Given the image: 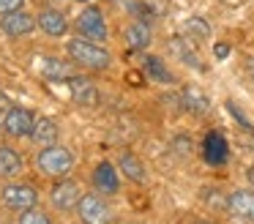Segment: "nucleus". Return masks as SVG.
<instances>
[{"label": "nucleus", "mask_w": 254, "mask_h": 224, "mask_svg": "<svg viewBox=\"0 0 254 224\" xmlns=\"http://www.w3.org/2000/svg\"><path fill=\"white\" fill-rule=\"evenodd\" d=\"M68 58H71V63H77V66H82V69H88V71H107L112 66V58H110V52H107L101 44H96V41H88V38H71L68 41Z\"/></svg>", "instance_id": "f257e3e1"}, {"label": "nucleus", "mask_w": 254, "mask_h": 224, "mask_svg": "<svg viewBox=\"0 0 254 224\" xmlns=\"http://www.w3.org/2000/svg\"><path fill=\"white\" fill-rule=\"evenodd\" d=\"M36 169L47 178H66L74 169V153L66 145H50V148H39L36 153Z\"/></svg>", "instance_id": "f03ea898"}, {"label": "nucleus", "mask_w": 254, "mask_h": 224, "mask_svg": "<svg viewBox=\"0 0 254 224\" xmlns=\"http://www.w3.org/2000/svg\"><path fill=\"white\" fill-rule=\"evenodd\" d=\"M79 224H110L112 222V208L101 194H82L74 208Z\"/></svg>", "instance_id": "7ed1b4c3"}, {"label": "nucleus", "mask_w": 254, "mask_h": 224, "mask_svg": "<svg viewBox=\"0 0 254 224\" xmlns=\"http://www.w3.org/2000/svg\"><path fill=\"white\" fill-rule=\"evenodd\" d=\"M0 202L8 208V211H28V208H36L39 202V191L33 189V183H22V180H14V183H6L0 189Z\"/></svg>", "instance_id": "20e7f679"}, {"label": "nucleus", "mask_w": 254, "mask_h": 224, "mask_svg": "<svg viewBox=\"0 0 254 224\" xmlns=\"http://www.w3.org/2000/svg\"><path fill=\"white\" fill-rule=\"evenodd\" d=\"M77 33L88 41H96V44H104L110 38V30H107V22H104V14L93 5L79 11L77 16Z\"/></svg>", "instance_id": "39448f33"}, {"label": "nucleus", "mask_w": 254, "mask_h": 224, "mask_svg": "<svg viewBox=\"0 0 254 224\" xmlns=\"http://www.w3.org/2000/svg\"><path fill=\"white\" fill-rule=\"evenodd\" d=\"M227 211H230L232 219L238 222L254 224V189H246V186H238L227 194Z\"/></svg>", "instance_id": "423d86ee"}, {"label": "nucleus", "mask_w": 254, "mask_h": 224, "mask_svg": "<svg viewBox=\"0 0 254 224\" xmlns=\"http://www.w3.org/2000/svg\"><path fill=\"white\" fill-rule=\"evenodd\" d=\"M33 126H36V118L30 109L25 107H11L6 115H3V131L14 140H25V137L33 134Z\"/></svg>", "instance_id": "0eeeda50"}, {"label": "nucleus", "mask_w": 254, "mask_h": 224, "mask_svg": "<svg viewBox=\"0 0 254 224\" xmlns=\"http://www.w3.org/2000/svg\"><path fill=\"white\" fill-rule=\"evenodd\" d=\"M79 197H82L79 183H77V180H71V178H58V183L52 186V191H50L52 205H55L58 211H63V213L74 211L77 202H79Z\"/></svg>", "instance_id": "6e6552de"}, {"label": "nucleus", "mask_w": 254, "mask_h": 224, "mask_svg": "<svg viewBox=\"0 0 254 224\" xmlns=\"http://www.w3.org/2000/svg\"><path fill=\"white\" fill-rule=\"evenodd\" d=\"M39 27V19H36L33 14H28V11H11V14H6L3 19H0V30L6 33L8 38H22V36H30V33Z\"/></svg>", "instance_id": "1a4fd4ad"}, {"label": "nucleus", "mask_w": 254, "mask_h": 224, "mask_svg": "<svg viewBox=\"0 0 254 224\" xmlns=\"http://www.w3.org/2000/svg\"><path fill=\"white\" fill-rule=\"evenodd\" d=\"M202 158L210 167H224L227 158H230V145H227V137L221 131H208L202 140Z\"/></svg>", "instance_id": "9d476101"}, {"label": "nucleus", "mask_w": 254, "mask_h": 224, "mask_svg": "<svg viewBox=\"0 0 254 224\" xmlns=\"http://www.w3.org/2000/svg\"><path fill=\"white\" fill-rule=\"evenodd\" d=\"M68 90H71V98L79 104V107H96L99 104V87L93 85V79H88V76H68Z\"/></svg>", "instance_id": "9b49d317"}, {"label": "nucleus", "mask_w": 254, "mask_h": 224, "mask_svg": "<svg viewBox=\"0 0 254 224\" xmlns=\"http://www.w3.org/2000/svg\"><path fill=\"white\" fill-rule=\"evenodd\" d=\"M93 189L99 194H118L121 191V175H118V167L110 161H101L99 167L93 169Z\"/></svg>", "instance_id": "f8f14e48"}, {"label": "nucleus", "mask_w": 254, "mask_h": 224, "mask_svg": "<svg viewBox=\"0 0 254 224\" xmlns=\"http://www.w3.org/2000/svg\"><path fill=\"white\" fill-rule=\"evenodd\" d=\"M36 19H39V27L44 30V36L61 38V36H66V30H68L66 16H63L58 8H41Z\"/></svg>", "instance_id": "ddd939ff"}, {"label": "nucleus", "mask_w": 254, "mask_h": 224, "mask_svg": "<svg viewBox=\"0 0 254 224\" xmlns=\"http://www.w3.org/2000/svg\"><path fill=\"white\" fill-rule=\"evenodd\" d=\"M170 49L178 55V60H181V63L191 66V69H202L199 55H197V44H194L189 36H172L170 38Z\"/></svg>", "instance_id": "4468645a"}, {"label": "nucleus", "mask_w": 254, "mask_h": 224, "mask_svg": "<svg viewBox=\"0 0 254 224\" xmlns=\"http://www.w3.org/2000/svg\"><path fill=\"white\" fill-rule=\"evenodd\" d=\"M58 137H61V131H58V123L52 118H39L33 126V134H30V140H33V145L39 148H50V145H58Z\"/></svg>", "instance_id": "2eb2a0df"}, {"label": "nucleus", "mask_w": 254, "mask_h": 224, "mask_svg": "<svg viewBox=\"0 0 254 224\" xmlns=\"http://www.w3.org/2000/svg\"><path fill=\"white\" fill-rule=\"evenodd\" d=\"M126 44L131 52H142L145 47L150 44V25L142 19H134L131 25L126 27Z\"/></svg>", "instance_id": "dca6fc26"}, {"label": "nucleus", "mask_w": 254, "mask_h": 224, "mask_svg": "<svg viewBox=\"0 0 254 224\" xmlns=\"http://www.w3.org/2000/svg\"><path fill=\"white\" fill-rule=\"evenodd\" d=\"M41 74L44 79H52V82H68V76H74V69L68 60H61V58H44L41 63Z\"/></svg>", "instance_id": "f3484780"}, {"label": "nucleus", "mask_w": 254, "mask_h": 224, "mask_svg": "<svg viewBox=\"0 0 254 224\" xmlns=\"http://www.w3.org/2000/svg\"><path fill=\"white\" fill-rule=\"evenodd\" d=\"M142 69H145V74H148L153 82H161V85H172V82H175L172 71L167 69L164 60L156 58V55H142Z\"/></svg>", "instance_id": "a211bd4d"}, {"label": "nucleus", "mask_w": 254, "mask_h": 224, "mask_svg": "<svg viewBox=\"0 0 254 224\" xmlns=\"http://www.w3.org/2000/svg\"><path fill=\"white\" fill-rule=\"evenodd\" d=\"M22 167H25V158L14 148L0 145V178H14V175L22 172Z\"/></svg>", "instance_id": "6ab92c4d"}, {"label": "nucleus", "mask_w": 254, "mask_h": 224, "mask_svg": "<svg viewBox=\"0 0 254 224\" xmlns=\"http://www.w3.org/2000/svg\"><path fill=\"white\" fill-rule=\"evenodd\" d=\"M181 107L189 109L191 115H205L210 109V104H208V96L199 93L197 87H186V90L181 93Z\"/></svg>", "instance_id": "aec40b11"}, {"label": "nucleus", "mask_w": 254, "mask_h": 224, "mask_svg": "<svg viewBox=\"0 0 254 224\" xmlns=\"http://www.w3.org/2000/svg\"><path fill=\"white\" fill-rule=\"evenodd\" d=\"M121 172L126 175L131 183H145V178H148V172H145V164L139 161L134 153H123V156H121Z\"/></svg>", "instance_id": "412c9836"}, {"label": "nucleus", "mask_w": 254, "mask_h": 224, "mask_svg": "<svg viewBox=\"0 0 254 224\" xmlns=\"http://www.w3.org/2000/svg\"><path fill=\"white\" fill-rule=\"evenodd\" d=\"M183 36H189L194 44H202L210 38V25L208 19H202V16H189L186 22H183Z\"/></svg>", "instance_id": "4be33fe9"}, {"label": "nucleus", "mask_w": 254, "mask_h": 224, "mask_svg": "<svg viewBox=\"0 0 254 224\" xmlns=\"http://www.w3.org/2000/svg\"><path fill=\"white\" fill-rule=\"evenodd\" d=\"M17 224H55V222H52L50 213L39 211V208H28L17 216Z\"/></svg>", "instance_id": "5701e85b"}, {"label": "nucleus", "mask_w": 254, "mask_h": 224, "mask_svg": "<svg viewBox=\"0 0 254 224\" xmlns=\"http://www.w3.org/2000/svg\"><path fill=\"white\" fill-rule=\"evenodd\" d=\"M22 5H25V0H0V14L6 16L11 11H19Z\"/></svg>", "instance_id": "b1692460"}, {"label": "nucleus", "mask_w": 254, "mask_h": 224, "mask_svg": "<svg viewBox=\"0 0 254 224\" xmlns=\"http://www.w3.org/2000/svg\"><path fill=\"white\" fill-rule=\"evenodd\" d=\"M213 55H216L219 60H224L227 55H230V44H216V47H213Z\"/></svg>", "instance_id": "393cba45"}, {"label": "nucleus", "mask_w": 254, "mask_h": 224, "mask_svg": "<svg viewBox=\"0 0 254 224\" xmlns=\"http://www.w3.org/2000/svg\"><path fill=\"white\" fill-rule=\"evenodd\" d=\"M0 109H3V112H8V109H11V101H8L6 93H0Z\"/></svg>", "instance_id": "a878e982"}, {"label": "nucleus", "mask_w": 254, "mask_h": 224, "mask_svg": "<svg viewBox=\"0 0 254 224\" xmlns=\"http://www.w3.org/2000/svg\"><path fill=\"white\" fill-rule=\"evenodd\" d=\"M246 71H249V76H252V82H254V60H249V63H246Z\"/></svg>", "instance_id": "bb28decb"}, {"label": "nucleus", "mask_w": 254, "mask_h": 224, "mask_svg": "<svg viewBox=\"0 0 254 224\" xmlns=\"http://www.w3.org/2000/svg\"><path fill=\"white\" fill-rule=\"evenodd\" d=\"M191 224H213V222H208V219H197V222H191Z\"/></svg>", "instance_id": "cd10ccee"}, {"label": "nucleus", "mask_w": 254, "mask_h": 224, "mask_svg": "<svg viewBox=\"0 0 254 224\" xmlns=\"http://www.w3.org/2000/svg\"><path fill=\"white\" fill-rule=\"evenodd\" d=\"M79 3H88V0H79Z\"/></svg>", "instance_id": "c85d7f7f"}, {"label": "nucleus", "mask_w": 254, "mask_h": 224, "mask_svg": "<svg viewBox=\"0 0 254 224\" xmlns=\"http://www.w3.org/2000/svg\"><path fill=\"white\" fill-rule=\"evenodd\" d=\"M0 129H3V123H0Z\"/></svg>", "instance_id": "c756f323"}]
</instances>
